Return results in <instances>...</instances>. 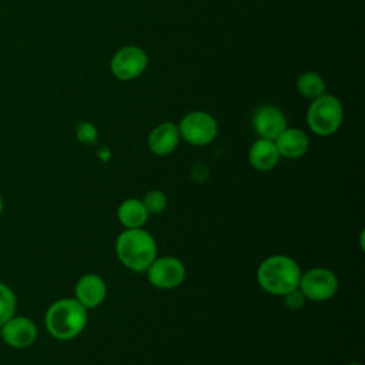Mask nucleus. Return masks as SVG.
Wrapping results in <instances>:
<instances>
[{"label": "nucleus", "instance_id": "obj_12", "mask_svg": "<svg viewBox=\"0 0 365 365\" xmlns=\"http://www.w3.org/2000/svg\"><path fill=\"white\" fill-rule=\"evenodd\" d=\"M180 138L178 127L174 123L165 121L151 130L148 135V148L153 154L164 157L177 148Z\"/></svg>", "mask_w": 365, "mask_h": 365}, {"label": "nucleus", "instance_id": "obj_19", "mask_svg": "<svg viewBox=\"0 0 365 365\" xmlns=\"http://www.w3.org/2000/svg\"><path fill=\"white\" fill-rule=\"evenodd\" d=\"M307 298L304 297V294L301 292L299 288H295L292 291H289L288 294L284 295V304L289 308V309H299L304 307Z\"/></svg>", "mask_w": 365, "mask_h": 365}, {"label": "nucleus", "instance_id": "obj_9", "mask_svg": "<svg viewBox=\"0 0 365 365\" xmlns=\"http://www.w3.org/2000/svg\"><path fill=\"white\" fill-rule=\"evenodd\" d=\"M252 127L259 138L275 140L287 128V118L279 108L264 104L254 111Z\"/></svg>", "mask_w": 365, "mask_h": 365}, {"label": "nucleus", "instance_id": "obj_5", "mask_svg": "<svg viewBox=\"0 0 365 365\" xmlns=\"http://www.w3.org/2000/svg\"><path fill=\"white\" fill-rule=\"evenodd\" d=\"M180 137L191 145H207L218 134L215 118L205 111H191L185 114L177 125Z\"/></svg>", "mask_w": 365, "mask_h": 365}, {"label": "nucleus", "instance_id": "obj_11", "mask_svg": "<svg viewBox=\"0 0 365 365\" xmlns=\"http://www.w3.org/2000/svg\"><path fill=\"white\" fill-rule=\"evenodd\" d=\"M76 299L86 308H97L107 297L106 281L97 274H86L78 278L76 288Z\"/></svg>", "mask_w": 365, "mask_h": 365}, {"label": "nucleus", "instance_id": "obj_2", "mask_svg": "<svg viewBox=\"0 0 365 365\" xmlns=\"http://www.w3.org/2000/svg\"><path fill=\"white\" fill-rule=\"evenodd\" d=\"M115 254L125 268L145 272L157 257V244L148 231L125 228L115 240Z\"/></svg>", "mask_w": 365, "mask_h": 365}, {"label": "nucleus", "instance_id": "obj_20", "mask_svg": "<svg viewBox=\"0 0 365 365\" xmlns=\"http://www.w3.org/2000/svg\"><path fill=\"white\" fill-rule=\"evenodd\" d=\"M77 137H78V140H81L84 143H93L97 137V131L93 124L83 123L77 128Z\"/></svg>", "mask_w": 365, "mask_h": 365}, {"label": "nucleus", "instance_id": "obj_7", "mask_svg": "<svg viewBox=\"0 0 365 365\" xmlns=\"http://www.w3.org/2000/svg\"><path fill=\"white\" fill-rule=\"evenodd\" d=\"M145 272L147 279L153 287L160 289H173L182 284L185 278V265L177 257H155Z\"/></svg>", "mask_w": 365, "mask_h": 365}, {"label": "nucleus", "instance_id": "obj_1", "mask_svg": "<svg viewBox=\"0 0 365 365\" xmlns=\"http://www.w3.org/2000/svg\"><path fill=\"white\" fill-rule=\"evenodd\" d=\"M301 274V268L295 259L288 255L275 254L267 257L258 265L257 281L265 292L284 297L298 288Z\"/></svg>", "mask_w": 365, "mask_h": 365}, {"label": "nucleus", "instance_id": "obj_21", "mask_svg": "<svg viewBox=\"0 0 365 365\" xmlns=\"http://www.w3.org/2000/svg\"><path fill=\"white\" fill-rule=\"evenodd\" d=\"M345 365H361V364H358V362H349V364H345Z\"/></svg>", "mask_w": 365, "mask_h": 365}, {"label": "nucleus", "instance_id": "obj_4", "mask_svg": "<svg viewBox=\"0 0 365 365\" xmlns=\"http://www.w3.org/2000/svg\"><path fill=\"white\" fill-rule=\"evenodd\" d=\"M344 120V110L339 100L331 94H322L309 104L307 123L317 135H331L338 131Z\"/></svg>", "mask_w": 365, "mask_h": 365}, {"label": "nucleus", "instance_id": "obj_10", "mask_svg": "<svg viewBox=\"0 0 365 365\" xmlns=\"http://www.w3.org/2000/svg\"><path fill=\"white\" fill-rule=\"evenodd\" d=\"M1 338L6 344L14 348L30 346L37 336V328L33 321L24 317H11L7 319L0 329Z\"/></svg>", "mask_w": 365, "mask_h": 365}, {"label": "nucleus", "instance_id": "obj_13", "mask_svg": "<svg viewBox=\"0 0 365 365\" xmlns=\"http://www.w3.org/2000/svg\"><path fill=\"white\" fill-rule=\"evenodd\" d=\"M279 157L285 158H298L302 157L309 147L308 135L299 128H285L274 140Z\"/></svg>", "mask_w": 365, "mask_h": 365}, {"label": "nucleus", "instance_id": "obj_8", "mask_svg": "<svg viewBox=\"0 0 365 365\" xmlns=\"http://www.w3.org/2000/svg\"><path fill=\"white\" fill-rule=\"evenodd\" d=\"M148 64L145 51L137 46H124L114 53L110 61V70L114 77L123 81L134 80L144 73Z\"/></svg>", "mask_w": 365, "mask_h": 365}, {"label": "nucleus", "instance_id": "obj_3", "mask_svg": "<svg viewBox=\"0 0 365 365\" xmlns=\"http://www.w3.org/2000/svg\"><path fill=\"white\" fill-rule=\"evenodd\" d=\"M87 324V309L76 298H63L50 305L46 312V327L50 335L60 341L78 336Z\"/></svg>", "mask_w": 365, "mask_h": 365}, {"label": "nucleus", "instance_id": "obj_15", "mask_svg": "<svg viewBox=\"0 0 365 365\" xmlns=\"http://www.w3.org/2000/svg\"><path fill=\"white\" fill-rule=\"evenodd\" d=\"M148 215L143 201L137 198L124 200L117 210V218L124 228H143Z\"/></svg>", "mask_w": 365, "mask_h": 365}, {"label": "nucleus", "instance_id": "obj_6", "mask_svg": "<svg viewBox=\"0 0 365 365\" xmlns=\"http://www.w3.org/2000/svg\"><path fill=\"white\" fill-rule=\"evenodd\" d=\"M298 288L307 299L321 302L335 295L338 289V278L331 269L315 267L301 274Z\"/></svg>", "mask_w": 365, "mask_h": 365}, {"label": "nucleus", "instance_id": "obj_17", "mask_svg": "<svg viewBox=\"0 0 365 365\" xmlns=\"http://www.w3.org/2000/svg\"><path fill=\"white\" fill-rule=\"evenodd\" d=\"M16 297L13 291L0 282V325L14 315Z\"/></svg>", "mask_w": 365, "mask_h": 365}, {"label": "nucleus", "instance_id": "obj_14", "mask_svg": "<svg viewBox=\"0 0 365 365\" xmlns=\"http://www.w3.org/2000/svg\"><path fill=\"white\" fill-rule=\"evenodd\" d=\"M279 160V154L274 140L258 138L250 148L248 161L252 168L258 171L272 170Z\"/></svg>", "mask_w": 365, "mask_h": 365}, {"label": "nucleus", "instance_id": "obj_18", "mask_svg": "<svg viewBox=\"0 0 365 365\" xmlns=\"http://www.w3.org/2000/svg\"><path fill=\"white\" fill-rule=\"evenodd\" d=\"M143 204L148 214H160L167 208V195L161 190H151L143 197Z\"/></svg>", "mask_w": 365, "mask_h": 365}, {"label": "nucleus", "instance_id": "obj_22", "mask_svg": "<svg viewBox=\"0 0 365 365\" xmlns=\"http://www.w3.org/2000/svg\"><path fill=\"white\" fill-rule=\"evenodd\" d=\"M0 212H1V198H0Z\"/></svg>", "mask_w": 365, "mask_h": 365}, {"label": "nucleus", "instance_id": "obj_16", "mask_svg": "<svg viewBox=\"0 0 365 365\" xmlns=\"http://www.w3.org/2000/svg\"><path fill=\"white\" fill-rule=\"evenodd\" d=\"M297 88L304 97L317 98L325 94V81L318 73L307 71L298 77Z\"/></svg>", "mask_w": 365, "mask_h": 365}]
</instances>
